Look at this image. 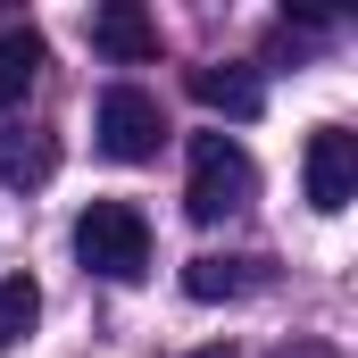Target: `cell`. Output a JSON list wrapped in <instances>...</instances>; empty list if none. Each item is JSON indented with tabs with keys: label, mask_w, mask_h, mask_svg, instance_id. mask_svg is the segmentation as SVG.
Returning a JSON list of instances; mask_svg holds the SVG:
<instances>
[{
	"label": "cell",
	"mask_w": 358,
	"mask_h": 358,
	"mask_svg": "<svg viewBox=\"0 0 358 358\" xmlns=\"http://www.w3.org/2000/svg\"><path fill=\"white\" fill-rule=\"evenodd\" d=\"M250 200H259V167H250V150H242L234 134H192L183 208H192L200 225H217V217H242Z\"/></svg>",
	"instance_id": "1"
},
{
	"label": "cell",
	"mask_w": 358,
	"mask_h": 358,
	"mask_svg": "<svg viewBox=\"0 0 358 358\" xmlns=\"http://www.w3.org/2000/svg\"><path fill=\"white\" fill-rule=\"evenodd\" d=\"M76 259H84V275H100V283H134V275L150 267V225H142V208H134V200H92L84 217H76Z\"/></svg>",
	"instance_id": "2"
},
{
	"label": "cell",
	"mask_w": 358,
	"mask_h": 358,
	"mask_svg": "<svg viewBox=\"0 0 358 358\" xmlns=\"http://www.w3.org/2000/svg\"><path fill=\"white\" fill-rule=\"evenodd\" d=\"M92 134H100L108 159L134 167V159H159V142H167V108H159V92H142V84H108V92H100Z\"/></svg>",
	"instance_id": "3"
},
{
	"label": "cell",
	"mask_w": 358,
	"mask_h": 358,
	"mask_svg": "<svg viewBox=\"0 0 358 358\" xmlns=\"http://www.w3.org/2000/svg\"><path fill=\"white\" fill-rule=\"evenodd\" d=\"M300 183H308V208H317V217H342V208L358 200V142L342 134V125H317V134H308Z\"/></svg>",
	"instance_id": "4"
},
{
	"label": "cell",
	"mask_w": 358,
	"mask_h": 358,
	"mask_svg": "<svg viewBox=\"0 0 358 358\" xmlns=\"http://www.w3.org/2000/svg\"><path fill=\"white\" fill-rule=\"evenodd\" d=\"M183 84H192L200 108H217V117H234V125H250V117L267 108V84H259L250 67H192Z\"/></svg>",
	"instance_id": "5"
},
{
	"label": "cell",
	"mask_w": 358,
	"mask_h": 358,
	"mask_svg": "<svg viewBox=\"0 0 358 358\" xmlns=\"http://www.w3.org/2000/svg\"><path fill=\"white\" fill-rule=\"evenodd\" d=\"M183 292L192 300H250V292H267V259H192L183 267Z\"/></svg>",
	"instance_id": "6"
},
{
	"label": "cell",
	"mask_w": 358,
	"mask_h": 358,
	"mask_svg": "<svg viewBox=\"0 0 358 358\" xmlns=\"http://www.w3.org/2000/svg\"><path fill=\"white\" fill-rule=\"evenodd\" d=\"M92 42H100V50H108L117 67H142V59H159V25H150L142 8H125V0L92 17Z\"/></svg>",
	"instance_id": "7"
},
{
	"label": "cell",
	"mask_w": 358,
	"mask_h": 358,
	"mask_svg": "<svg viewBox=\"0 0 358 358\" xmlns=\"http://www.w3.org/2000/svg\"><path fill=\"white\" fill-rule=\"evenodd\" d=\"M34 76H42V34L34 25H8L0 34V108H17L34 92Z\"/></svg>",
	"instance_id": "8"
},
{
	"label": "cell",
	"mask_w": 358,
	"mask_h": 358,
	"mask_svg": "<svg viewBox=\"0 0 358 358\" xmlns=\"http://www.w3.org/2000/svg\"><path fill=\"white\" fill-rule=\"evenodd\" d=\"M59 142L50 134H0V183H50Z\"/></svg>",
	"instance_id": "9"
},
{
	"label": "cell",
	"mask_w": 358,
	"mask_h": 358,
	"mask_svg": "<svg viewBox=\"0 0 358 358\" xmlns=\"http://www.w3.org/2000/svg\"><path fill=\"white\" fill-rule=\"evenodd\" d=\"M34 317H42V283H34V275H8V283H0V350H17V342L34 334Z\"/></svg>",
	"instance_id": "10"
},
{
	"label": "cell",
	"mask_w": 358,
	"mask_h": 358,
	"mask_svg": "<svg viewBox=\"0 0 358 358\" xmlns=\"http://www.w3.org/2000/svg\"><path fill=\"white\" fill-rule=\"evenodd\" d=\"M275 358H334L325 342H292V350H275Z\"/></svg>",
	"instance_id": "11"
},
{
	"label": "cell",
	"mask_w": 358,
	"mask_h": 358,
	"mask_svg": "<svg viewBox=\"0 0 358 358\" xmlns=\"http://www.w3.org/2000/svg\"><path fill=\"white\" fill-rule=\"evenodd\" d=\"M192 358H234V350H192Z\"/></svg>",
	"instance_id": "12"
}]
</instances>
